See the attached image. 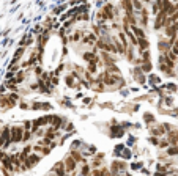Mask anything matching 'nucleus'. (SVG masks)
I'll return each mask as SVG.
<instances>
[{"label": "nucleus", "instance_id": "9", "mask_svg": "<svg viewBox=\"0 0 178 176\" xmlns=\"http://www.w3.org/2000/svg\"><path fill=\"white\" fill-rule=\"evenodd\" d=\"M150 135H151V137H158V138L166 135V131H164L162 124H156V126H153V128H150Z\"/></svg>", "mask_w": 178, "mask_h": 176}, {"label": "nucleus", "instance_id": "28", "mask_svg": "<svg viewBox=\"0 0 178 176\" xmlns=\"http://www.w3.org/2000/svg\"><path fill=\"white\" fill-rule=\"evenodd\" d=\"M84 145H85V143L82 142V140H79V138H77V140H74V142L71 143V148H70V150H76V151H79V150H80V148L84 146Z\"/></svg>", "mask_w": 178, "mask_h": 176}, {"label": "nucleus", "instance_id": "29", "mask_svg": "<svg viewBox=\"0 0 178 176\" xmlns=\"http://www.w3.org/2000/svg\"><path fill=\"white\" fill-rule=\"evenodd\" d=\"M33 43V36L32 35H29V36H24L22 41H20V47H25V46H30Z\"/></svg>", "mask_w": 178, "mask_h": 176}, {"label": "nucleus", "instance_id": "34", "mask_svg": "<svg viewBox=\"0 0 178 176\" xmlns=\"http://www.w3.org/2000/svg\"><path fill=\"white\" fill-rule=\"evenodd\" d=\"M129 167H131V170H140V168H143V162H133Z\"/></svg>", "mask_w": 178, "mask_h": 176}, {"label": "nucleus", "instance_id": "1", "mask_svg": "<svg viewBox=\"0 0 178 176\" xmlns=\"http://www.w3.org/2000/svg\"><path fill=\"white\" fill-rule=\"evenodd\" d=\"M126 168H128V164L126 160H112L111 162V167H109V171H111L112 176H117L120 173H126Z\"/></svg>", "mask_w": 178, "mask_h": 176}, {"label": "nucleus", "instance_id": "3", "mask_svg": "<svg viewBox=\"0 0 178 176\" xmlns=\"http://www.w3.org/2000/svg\"><path fill=\"white\" fill-rule=\"evenodd\" d=\"M22 135H24V129L22 126H11L10 128V137H11V143H20L22 142Z\"/></svg>", "mask_w": 178, "mask_h": 176}, {"label": "nucleus", "instance_id": "42", "mask_svg": "<svg viewBox=\"0 0 178 176\" xmlns=\"http://www.w3.org/2000/svg\"><path fill=\"white\" fill-rule=\"evenodd\" d=\"M101 107H102V109H112L114 105H112L111 102H106V104H101Z\"/></svg>", "mask_w": 178, "mask_h": 176}, {"label": "nucleus", "instance_id": "17", "mask_svg": "<svg viewBox=\"0 0 178 176\" xmlns=\"http://www.w3.org/2000/svg\"><path fill=\"white\" fill-rule=\"evenodd\" d=\"M98 68H99L98 66V61H92V63H88V65H87V73L93 76V74L98 73Z\"/></svg>", "mask_w": 178, "mask_h": 176}, {"label": "nucleus", "instance_id": "8", "mask_svg": "<svg viewBox=\"0 0 178 176\" xmlns=\"http://www.w3.org/2000/svg\"><path fill=\"white\" fill-rule=\"evenodd\" d=\"M133 76H134V79L137 80L140 85H145V83H147V77H145V74L142 73V69H140L139 66H134V69H133Z\"/></svg>", "mask_w": 178, "mask_h": 176}, {"label": "nucleus", "instance_id": "31", "mask_svg": "<svg viewBox=\"0 0 178 176\" xmlns=\"http://www.w3.org/2000/svg\"><path fill=\"white\" fill-rule=\"evenodd\" d=\"M170 54H173L175 57H178V38L172 43V47H170Z\"/></svg>", "mask_w": 178, "mask_h": 176}, {"label": "nucleus", "instance_id": "21", "mask_svg": "<svg viewBox=\"0 0 178 176\" xmlns=\"http://www.w3.org/2000/svg\"><path fill=\"white\" fill-rule=\"evenodd\" d=\"M139 68L142 69V73H143V74H148V73L153 69V66H151V61H142Z\"/></svg>", "mask_w": 178, "mask_h": 176}, {"label": "nucleus", "instance_id": "11", "mask_svg": "<svg viewBox=\"0 0 178 176\" xmlns=\"http://www.w3.org/2000/svg\"><path fill=\"white\" fill-rule=\"evenodd\" d=\"M70 156L74 159V162H76L77 165H80V164H85V162H88L84 156L80 154V151H76V150H70Z\"/></svg>", "mask_w": 178, "mask_h": 176}, {"label": "nucleus", "instance_id": "7", "mask_svg": "<svg viewBox=\"0 0 178 176\" xmlns=\"http://www.w3.org/2000/svg\"><path fill=\"white\" fill-rule=\"evenodd\" d=\"M164 137L167 138V142H169L170 146H176V145H178V129H176V128H173L170 132H167Z\"/></svg>", "mask_w": 178, "mask_h": 176}, {"label": "nucleus", "instance_id": "4", "mask_svg": "<svg viewBox=\"0 0 178 176\" xmlns=\"http://www.w3.org/2000/svg\"><path fill=\"white\" fill-rule=\"evenodd\" d=\"M63 162V167H65V171H66V174H70V173H74L77 170V164L76 162H74V159L70 156V154H68V156L61 160Z\"/></svg>", "mask_w": 178, "mask_h": 176}, {"label": "nucleus", "instance_id": "23", "mask_svg": "<svg viewBox=\"0 0 178 176\" xmlns=\"http://www.w3.org/2000/svg\"><path fill=\"white\" fill-rule=\"evenodd\" d=\"M166 156L167 157H176L178 156V145L176 146H169L166 150Z\"/></svg>", "mask_w": 178, "mask_h": 176}, {"label": "nucleus", "instance_id": "38", "mask_svg": "<svg viewBox=\"0 0 178 176\" xmlns=\"http://www.w3.org/2000/svg\"><path fill=\"white\" fill-rule=\"evenodd\" d=\"M104 156H106L104 153H96L92 159H95V160H104Z\"/></svg>", "mask_w": 178, "mask_h": 176}, {"label": "nucleus", "instance_id": "30", "mask_svg": "<svg viewBox=\"0 0 178 176\" xmlns=\"http://www.w3.org/2000/svg\"><path fill=\"white\" fill-rule=\"evenodd\" d=\"M170 145H169V142H167V138L166 137H161L159 138V143H158V148L159 150H167Z\"/></svg>", "mask_w": 178, "mask_h": 176}, {"label": "nucleus", "instance_id": "41", "mask_svg": "<svg viewBox=\"0 0 178 176\" xmlns=\"http://www.w3.org/2000/svg\"><path fill=\"white\" fill-rule=\"evenodd\" d=\"M30 109H33V110H39V109H41V102H33V104L30 105Z\"/></svg>", "mask_w": 178, "mask_h": 176}, {"label": "nucleus", "instance_id": "40", "mask_svg": "<svg viewBox=\"0 0 178 176\" xmlns=\"http://www.w3.org/2000/svg\"><path fill=\"white\" fill-rule=\"evenodd\" d=\"M19 107L22 109V110H27V109H30V105L27 104L25 101H22V99H20V101H19Z\"/></svg>", "mask_w": 178, "mask_h": 176}, {"label": "nucleus", "instance_id": "14", "mask_svg": "<svg viewBox=\"0 0 178 176\" xmlns=\"http://www.w3.org/2000/svg\"><path fill=\"white\" fill-rule=\"evenodd\" d=\"M82 58H84L87 63H92V61H99L98 54H95V52H92V51L84 52V54H82Z\"/></svg>", "mask_w": 178, "mask_h": 176}, {"label": "nucleus", "instance_id": "6", "mask_svg": "<svg viewBox=\"0 0 178 176\" xmlns=\"http://www.w3.org/2000/svg\"><path fill=\"white\" fill-rule=\"evenodd\" d=\"M96 41H98V38H96V35H95L93 32H84V36H82V41H80V43L85 44V46L95 47Z\"/></svg>", "mask_w": 178, "mask_h": 176}, {"label": "nucleus", "instance_id": "35", "mask_svg": "<svg viewBox=\"0 0 178 176\" xmlns=\"http://www.w3.org/2000/svg\"><path fill=\"white\" fill-rule=\"evenodd\" d=\"M22 129L24 131H30L32 129V119H25V121L22 123Z\"/></svg>", "mask_w": 178, "mask_h": 176}, {"label": "nucleus", "instance_id": "24", "mask_svg": "<svg viewBox=\"0 0 178 176\" xmlns=\"http://www.w3.org/2000/svg\"><path fill=\"white\" fill-rule=\"evenodd\" d=\"M147 80H148L150 83H151V85H153V87H158V85H159V83H161V79H159V77H158V76H155V74H150Z\"/></svg>", "mask_w": 178, "mask_h": 176}, {"label": "nucleus", "instance_id": "33", "mask_svg": "<svg viewBox=\"0 0 178 176\" xmlns=\"http://www.w3.org/2000/svg\"><path fill=\"white\" fill-rule=\"evenodd\" d=\"M136 142H137V138H136L134 135H129V138L126 140V145H125V146L131 148V146H134V145H136Z\"/></svg>", "mask_w": 178, "mask_h": 176}, {"label": "nucleus", "instance_id": "37", "mask_svg": "<svg viewBox=\"0 0 178 176\" xmlns=\"http://www.w3.org/2000/svg\"><path fill=\"white\" fill-rule=\"evenodd\" d=\"M120 124H121V128H123V129H125V131H126V129L129 131V129H131V128H133V123H129V121H121Z\"/></svg>", "mask_w": 178, "mask_h": 176}, {"label": "nucleus", "instance_id": "18", "mask_svg": "<svg viewBox=\"0 0 178 176\" xmlns=\"http://www.w3.org/2000/svg\"><path fill=\"white\" fill-rule=\"evenodd\" d=\"M143 123H145L147 126H153L155 123V115L153 113H150V112H147V113H143Z\"/></svg>", "mask_w": 178, "mask_h": 176}, {"label": "nucleus", "instance_id": "45", "mask_svg": "<svg viewBox=\"0 0 178 176\" xmlns=\"http://www.w3.org/2000/svg\"><path fill=\"white\" fill-rule=\"evenodd\" d=\"M117 176H126L125 173H120V174H117Z\"/></svg>", "mask_w": 178, "mask_h": 176}, {"label": "nucleus", "instance_id": "13", "mask_svg": "<svg viewBox=\"0 0 178 176\" xmlns=\"http://www.w3.org/2000/svg\"><path fill=\"white\" fill-rule=\"evenodd\" d=\"M121 8L125 11V16H129V14H134V8H133V3L131 0H121Z\"/></svg>", "mask_w": 178, "mask_h": 176}, {"label": "nucleus", "instance_id": "16", "mask_svg": "<svg viewBox=\"0 0 178 176\" xmlns=\"http://www.w3.org/2000/svg\"><path fill=\"white\" fill-rule=\"evenodd\" d=\"M161 6H162V0H153V2H151V13H153V16H156L161 11Z\"/></svg>", "mask_w": 178, "mask_h": 176}, {"label": "nucleus", "instance_id": "2", "mask_svg": "<svg viewBox=\"0 0 178 176\" xmlns=\"http://www.w3.org/2000/svg\"><path fill=\"white\" fill-rule=\"evenodd\" d=\"M11 145L13 143H11V137H10V126H3L0 129V148L6 151Z\"/></svg>", "mask_w": 178, "mask_h": 176}, {"label": "nucleus", "instance_id": "32", "mask_svg": "<svg viewBox=\"0 0 178 176\" xmlns=\"http://www.w3.org/2000/svg\"><path fill=\"white\" fill-rule=\"evenodd\" d=\"M33 138V135H32V132L30 131H24V135H22V142H30V140Z\"/></svg>", "mask_w": 178, "mask_h": 176}, {"label": "nucleus", "instance_id": "39", "mask_svg": "<svg viewBox=\"0 0 178 176\" xmlns=\"http://www.w3.org/2000/svg\"><path fill=\"white\" fill-rule=\"evenodd\" d=\"M51 109H52V105L49 102H41V110H46L47 112V110H51Z\"/></svg>", "mask_w": 178, "mask_h": 176}, {"label": "nucleus", "instance_id": "19", "mask_svg": "<svg viewBox=\"0 0 178 176\" xmlns=\"http://www.w3.org/2000/svg\"><path fill=\"white\" fill-rule=\"evenodd\" d=\"M133 157V153H131V148H128V146H125L123 148V151H121V156H120V159L121 160H129Z\"/></svg>", "mask_w": 178, "mask_h": 176}, {"label": "nucleus", "instance_id": "26", "mask_svg": "<svg viewBox=\"0 0 178 176\" xmlns=\"http://www.w3.org/2000/svg\"><path fill=\"white\" fill-rule=\"evenodd\" d=\"M123 148H125V145L123 143H118V145H115V148H114V157H120L121 156V151H123Z\"/></svg>", "mask_w": 178, "mask_h": 176}, {"label": "nucleus", "instance_id": "15", "mask_svg": "<svg viewBox=\"0 0 178 176\" xmlns=\"http://www.w3.org/2000/svg\"><path fill=\"white\" fill-rule=\"evenodd\" d=\"M80 176H92V168H90V164L85 162V164H80Z\"/></svg>", "mask_w": 178, "mask_h": 176}, {"label": "nucleus", "instance_id": "44", "mask_svg": "<svg viewBox=\"0 0 178 176\" xmlns=\"http://www.w3.org/2000/svg\"><path fill=\"white\" fill-rule=\"evenodd\" d=\"M140 171H142V173H143V174H147V176H148V174H150V171H148V170H147V168H140Z\"/></svg>", "mask_w": 178, "mask_h": 176}, {"label": "nucleus", "instance_id": "5", "mask_svg": "<svg viewBox=\"0 0 178 176\" xmlns=\"http://www.w3.org/2000/svg\"><path fill=\"white\" fill-rule=\"evenodd\" d=\"M170 47H172V44H170V41L167 39V38H159V41H158V51H159V54L161 55H167L169 52H170Z\"/></svg>", "mask_w": 178, "mask_h": 176}, {"label": "nucleus", "instance_id": "25", "mask_svg": "<svg viewBox=\"0 0 178 176\" xmlns=\"http://www.w3.org/2000/svg\"><path fill=\"white\" fill-rule=\"evenodd\" d=\"M131 3H133V8H134V13H137L143 8V2L142 0H131Z\"/></svg>", "mask_w": 178, "mask_h": 176}, {"label": "nucleus", "instance_id": "12", "mask_svg": "<svg viewBox=\"0 0 178 176\" xmlns=\"http://www.w3.org/2000/svg\"><path fill=\"white\" fill-rule=\"evenodd\" d=\"M65 83H66L68 88H74V90H79V88H80L79 82H76V79H74L71 74H66V76H65Z\"/></svg>", "mask_w": 178, "mask_h": 176}, {"label": "nucleus", "instance_id": "10", "mask_svg": "<svg viewBox=\"0 0 178 176\" xmlns=\"http://www.w3.org/2000/svg\"><path fill=\"white\" fill-rule=\"evenodd\" d=\"M166 14L164 13H158L156 14V20H155V30L156 32H159V30H162V27H164V22H166Z\"/></svg>", "mask_w": 178, "mask_h": 176}, {"label": "nucleus", "instance_id": "20", "mask_svg": "<svg viewBox=\"0 0 178 176\" xmlns=\"http://www.w3.org/2000/svg\"><path fill=\"white\" fill-rule=\"evenodd\" d=\"M82 36H84V32L82 30H77V32H74L71 36H70V39L73 41V43H80L82 41Z\"/></svg>", "mask_w": 178, "mask_h": 176}, {"label": "nucleus", "instance_id": "22", "mask_svg": "<svg viewBox=\"0 0 178 176\" xmlns=\"http://www.w3.org/2000/svg\"><path fill=\"white\" fill-rule=\"evenodd\" d=\"M24 54H25V47H19L14 54V57H13V63H19V60L24 57Z\"/></svg>", "mask_w": 178, "mask_h": 176}, {"label": "nucleus", "instance_id": "27", "mask_svg": "<svg viewBox=\"0 0 178 176\" xmlns=\"http://www.w3.org/2000/svg\"><path fill=\"white\" fill-rule=\"evenodd\" d=\"M178 87L175 85V83H167V85H164V91L166 93H176Z\"/></svg>", "mask_w": 178, "mask_h": 176}, {"label": "nucleus", "instance_id": "36", "mask_svg": "<svg viewBox=\"0 0 178 176\" xmlns=\"http://www.w3.org/2000/svg\"><path fill=\"white\" fill-rule=\"evenodd\" d=\"M148 143H150V145H153V146H158L159 138H158V137H151V135H150V137H148Z\"/></svg>", "mask_w": 178, "mask_h": 176}, {"label": "nucleus", "instance_id": "43", "mask_svg": "<svg viewBox=\"0 0 178 176\" xmlns=\"http://www.w3.org/2000/svg\"><path fill=\"white\" fill-rule=\"evenodd\" d=\"M153 176H167V174H166V173H161V171H155Z\"/></svg>", "mask_w": 178, "mask_h": 176}]
</instances>
